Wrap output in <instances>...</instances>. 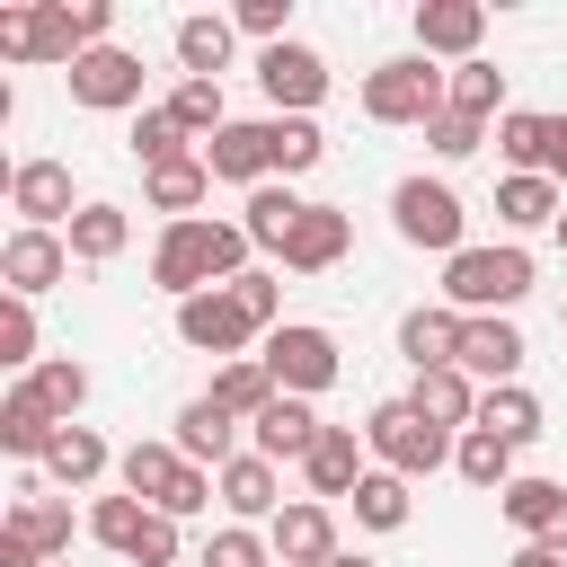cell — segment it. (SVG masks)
Wrapping results in <instances>:
<instances>
[{"label": "cell", "instance_id": "cell-1", "mask_svg": "<svg viewBox=\"0 0 567 567\" xmlns=\"http://www.w3.org/2000/svg\"><path fill=\"white\" fill-rule=\"evenodd\" d=\"M248 230L239 221H168L159 230V248H151V284L168 292V301H195V292H221V284H239L248 275Z\"/></svg>", "mask_w": 567, "mask_h": 567}, {"label": "cell", "instance_id": "cell-2", "mask_svg": "<svg viewBox=\"0 0 567 567\" xmlns=\"http://www.w3.org/2000/svg\"><path fill=\"white\" fill-rule=\"evenodd\" d=\"M532 292V257L505 239V248H461V257H443V310H461V319H505L514 301Z\"/></svg>", "mask_w": 567, "mask_h": 567}, {"label": "cell", "instance_id": "cell-3", "mask_svg": "<svg viewBox=\"0 0 567 567\" xmlns=\"http://www.w3.org/2000/svg\"><path fill=\"white\" fill-rule=\"evenodd\" d=\"M115 478H124V496H142V505H159L168 523H186V514H204L221 487H213V470H195L177 443H124L115 452Z\"/></svg>", "mask_w": 567, "mask_h": 567}, {"label": "cell", "instance_id": "cell-4", "mask_svg": "<svg viewBox=\"0 0 567 567\" xmlns=\"http://www.w3.org/2000/svg\"><path fill=\"white\" fill-rule=\"evenodd\" d=\"M452 443H461V434H443V425H434V416H416L408 399H381V408L363 416V452H372L390 478H408V487H416V478H434V470L452 461Z\"/></svg>", "mask_w": 567, "mask_h": 567}, {"label": "cell", "instance_id": "cell-5", "mask_svg": "<svg viewBox=\"0 0 567 567\" xmlns=\"http://www.w3.org/2000/svg\"><path fill=\"white\" fill-rule=\"evenodd\" d=\"M443 106H452V71H434L425 53H399V62H381L363 80V115L372 124H434Z\"/></svg>", "mask_w": 567, "mask_h": 567}, {"label": "cell", "instance_id": "cell-6", "mask_svg": "<svg viewBox=\"0 0 567 567\" xmlns=\"http://www.w3.org/2000/svg\"><path fill=\"white\" fill-rule=\"evenodd\" d=\"M390 221H399V239L408 248H434V257H461L470 239V213H461V195L443 186V177H399L390 186Z\"/></svg>", "mask_w": 567, "mask_h": 567}, {"label": "cell", "instance_id": "cell-7", "mask_svg": "<svg viewBox=\"0 0 567 567\" xmlns=\"http://www.w3.org/2000/svg\"><path fill=\"white\" fill-rule=\"evenodd\" d=\"M80 18L71 0H35V9H0V62H80Z\"/></svg>", "mask_w": 567, "mask_h": 567}, {"label": "cell", "instance_id": "cell-8", "mask_svg": "<svg viewBox=\"0 0 567 567\" xmlns=\"http://www.w3.org/2000/svg\"><path fill=\"white\" fill-rule=\"evenodd\" d=\"M266 372H275V390H292V399H319V390L346 372V354H337V337H328V328H310V319H284V328L266 337Z\"/></svg>", "mask_w": 567, "mask_h": 567}, {"label": "cell", "instance_id": "cell-9", "mask_svg": "<svg viewBox=\"0 0 567 567\" xmlns=\"http://www.w3.org/2000/svg\"><path fill=\"white\" fill-rule=\"evenodd\" d=\"M71 106H89V115H142V53H124V44H97V53H80L71 71Z\"/></svg>", "mask_w": 567, "mask_h": 567}, {"label": "cell", "instance_id": "cell-10", "mask_svg": "<svg viewBox=\"0 0 567 567\" xmlns=\"http://www.w3.org/2000/svg\"><path fill=\"white\" fill-rule=\"evenodd\" d=\"M9 213H18V230H71V221H80L71 168H62V159H18V168H9Z\"/></svg>", "mask_w": 567, "mask_h": 567}, {"label": "cell", "instance_id": "cell-11", "mask_svg": "<svg viewBox=\"0 0 567 567\" xmlns=\"http://www.w3.org/2000/svg\"><path fill=\"white\" fill-rule=\"evenodd\" d=\"M177 337L195 346V354H221V363H239V346L257 337V319L239 310V292L221 284V292H195V301H177Z\"/></svg>", "mask_w": 567, "mask_h": 567}, {"label": "cell", "instance_id": "cell-12", "mask_svg": "<svg viewBox=\"0 0 567 567\" xmlns=\"http://www.w3.org/2000/svg\"><path fill=\"white\" fill-rule=\"evenodd\" d=\"M257 89L275 97V115H310V106L328 97V62H319L310 44H266V53H257Z\"/></svg>", "mask_w": 567, "mask_h": 567}, {"label": "cell", "instance_id": "cell-13", "mask_svg": "<svg viewBox=\"0 0 567 567\" xmlns=\"http://www.w3.org/2000/svg\"><path fill=\"white\" fill-rule=\"evenodd\" d=\"M62 275H71V239H62V230H9V239H0V284H9L18 301L53 292Z\"/></svg>", "mask_w": 567, "mask_h": 567}, {"label": "cell", "instance_id": "cell-14", "mask_svg": "<svg viewBox=\"0 0 567 567\" xmlns=\"http://www.w3.org/2000/svg\"><path fill=\"white\" fill-rule=\"evenodd\" d=\"M266 540H275V567H328L337 558V514L319 496H301V505H284L266 523Z\"/></svg>", "mask_w": 567, "mask_h": 567}, {"label": "cell", "instance_id": "cell-15", "mask_svg": "<svg viewBox=\"0 0 567 567\" xmlns=\"http://www.w3.org/2000/svg\"><path fill=\"white\" fill-rule=\"evenodd\" d=\"M496 505H505V523H514L532 549H558V558H567V487H558V478H514Z\"/></svg>", "mask_w": 567, "mask_h": 567}, {"label": "cell", "instance_id": "cell-16", "mask_svg": "<svg viewBox=\"0 0 567 567\" xmlns=\"http://www.w3.org/2000/svg\"><path fill=\"white\" fill-rule=\"evenodd\" d=\"M478 35H487V9L478 0H416V53H452V62H478Z\"/></svg>", "mask_w": 567, "mask_h": 567}, {"label": "cell", "instance_id": "cell-17", "mask_svg": "<svg viewBox=\"0 0 567 567\" xmlns=\"http://www.w3.org/2000/svg\"><path fill=\"white\" fill-rule=\"evenodd\" d=\"M461 372L478 390H505L523 372V328L514 319H461Z\"/></svg>", "mask_w": 567, "mask_h": 567}, {"label": "cell", "instance_id": "cell-18", "mask_svg": "<svg viewBox=\"0 0 567 567\" xmlns=\"http://www.w3.org/2000/svg\"><path fill=\"white\" fill-rule=\"evenodd\" d=\"M168 443H177L195 470H230V461H239V416H230V408H213V399H186Z\"/></svg>", "mask_w": 567, "mask_h": 567}, {"label": "cell", "instance_id": "cell-19", "mask_svg": "<svg viewBox=\"0 0 567 567\" xmlns=\"http://www.w3.org/2000/svg\"><path fill=\"white\" fill-rule=\"evenodd\" d=\"M319 434H328V425H319V416H310V399H292V390H284V399L248 425L257 461H310V452H319Z\"/></svg>", "mask_w": 567, "mask_h": 567}, {"label": "cell", "instance_id": "cell-20", "mask_svg": "<svg viewBox=\"0 0 567 567\" xmlns=\"http://www.w3.org/2000/svg\"><path fill=\"white\" fill-rule=\"evenodd\" d=\"M44 487H53L44 470H35V478H18V505H9V532H27V540L44 549V567H53V558H71V505H62V496H44Z\"/></svg>", "mask_w": 567, "mask_h": 567}, {"label": "cell", "instance_id": "cell-21", "mask_svg": "<svg viewBox=\"0 0 567 567\" xmlns=\"http://www.w3.org/2000/svg\"><path fill=\"white\" fill-rule=\"evenodd\" d=\"M204 168L221 177V186H266V168H275V151H266V124H221L213 142H204Z\"/></svg>", "mask_w": 567, "mask_h": 567}, {"label": "cell", "instance_id": "cell-22", "mask_svg": "<svg viewBox=\"0 0 567 567\" xmlns=\"http://www.w3.org/2000/svg\"><path fill=\"white\" fill-rule=\"evenodd\" d=\"M346 248H354V221H346L337 204H310V213H301V230L284 239V266H292V275H328Z\"/></svg>", "mask_w": 567, "mask_h": 567}, {"label": "cell", "instance_id": "cell-23", "mask_svg": "<svg viewBox=\"0 0 567 567\" xmlns=\"http://www.w3.org/2000/svg\"><path fill=\"white\" fill-rule=\"evenodd\" d=\"M408 408H416V416H434L443 434H470V425H478V381H470L461 363H443V372H416Z\"/></svg>", "mask_w": 567, "mask_h": 567}, {"label": "cell", "instance_id": "cell-24", "mask_svg": "<svg viewBox=\"0 0 567 567\" xmlns=\"http://www.w3.org/2000/svg\"><path fill=\"white\" fill-rule=\"evenodd\" d=\"M301 478H310V496H319V505H328V496H354V487L372 478V470H363V434H354V425H328V434H319V452L301 461Z\"/></svg>", "mask_w": 567, "mask_h": 567}, {"label": "cell", "instance_id": "cell-25", "mask_svg": "<svg viewBox=\"0 0 567 567\" xmlns=\"http://www.w3.org/2000/svg\"><path fill=\"white\" fill-rule=\"evenodd\" d=\"M53 434H62V416H53V408H44V399H35L27 381H18V390L0 399V452H18V461H35V470H44Z\"/></svg>", "mask_w": 567, "mask_h": 567}, {"label": "cell", "instance_id": "cell-26", "mask_svg": "<svg viewBox=\"0 0 567 567\" xmlns=\"http://www.w3.org/2000/svg\"><path fill=\"white\" fill-rule=\"evenodd\" d=\"M106 470H115V452H106L97 425H62L53 452H44V478H53V487H97Z\"/></svg>", "mask_w": 567, "mask_h": 567}, {"label": "cell", "instance_id": "cell-27", "mask_svg": "<svg viewBox=\"0 0 567 567\" xmlns=\"http://www.w3.org/2000/svg\"><path fill=\"white\" fill-rule=\"evenodd\" d=\"M230 44H239V27H230L221 9H213V18H204V9L177 18V62H186V80H221V71H230Z\"/></svg>", "mask_w": 567, "mask_h": 567}, {"label": "cell", "instance_id": "cell-28", "mask_svg": "<svg viewBox=\"0 0 567 567\" xmlns=\"http://www.w3.org/2000/svg\"><path fill=\"white\" fill-rule=\"evenodd\" d=\"M142 195H151V213H168V221H195V204L213 195V168H204V151H195V159H168V168H142Z\"/></svg>", "mask_w": 567, "mask_h": 567}, {"label": "cell", "instance_id": "cell-29", "mask_svg": "<svg viewBox=\"0 0 567 567\" xmlns=\"http://www.w3.org/2000/svg\"><path fill=\"white\" fill-rule=\"evenodd\" d=\"M399 354H408L416 372L461 363V310H408V319H399Z\"/></svg>", "mask_w": 567, "mask_h": 567}, {"label": "cell", "instance_id": "cell-30", "mask_svg": "<svg viewBox=\"0 0 567 567\" xmlns=\"http://www.w3.org/2000/svg\"><path fill=\"white\" fill-rule=\"evenodd\" d=\"M204 399L257 425V416H266V408H275L284 390H275V372H266V354H239V363H221V372H213V390H204Z\"/></svg>", "mask_w": 567, "mask_h": 567}, {"label": "cell", "instance_id": "cell-31", "mask_svg": "<svg viewBox=\"0 0 567 567\" xmlns=\"http://www.w3.org/2000/svg\"><path fill=\"white\" fill-rule=\"evenodd\" d=\"M478 434H496V443H540L549 425H540V399L523 390V381H505V390H478Z\"/></svg>", "mask_w": 567, "mask_h": 567}, {"label": "cell", "instance_id": "cell-32", "mask_svg": "<svg viewBox=\"0 0 567 567\" xmlns=\"http://www.w3.org/2000/svg\"><path fill=\"white\" fill-rule=\"evenodd\" d=\"M558 213H567V186L558 177H505L496 186V221L505 230H540V221L558 230Z\"/></svg>", "mask_w": 567, "mask_h": 567}, {"label": "cell", "instance_id": "cell-33", "mask_svg": "<svg viewBox=\"0 0 567 567\" xmlns=\"http://www.w3.org/2000/svg\"><path fill=\"white\" fill-rule=\"evenodd\" d=\"M62 239H71V257H80V266H115V257H124V239H133V213H124V204H80V221H71Z\"/></svg>", "mask_w": 567, "mask_h": 567}, {"label": "cell", "instance_id": "cell-34", "mask_svg": "<svg viewBox=\"0 0 567 567\" xmlns=\"http://www.w3.org/2000/svg\"><path fill=\"white\" fill-rule=\"evenodd\" d=\"M213 487H221V505H230L239 523H257V514H284V496H275V461H257V452H239L230 470H213Z\"/></svg>", "mask_w": 567, "mask_h": 567}, {"label": "cell", "instance_id": "cell-35", "mask_svg": "<svg viewBox=\"0 0 567 567\" xmlns=\"http://www.w3.org/2000/svg\"><path fill=\"white\" fill-rule=\"evenodd\" d=\"M452 115L505 124V115H514V106H505V71H496V62H452Z\"/></svg>", "mask_w": 567, "mask_h": 567}, {"label": "cell", "instance_id": "cell-36", "mask_svg": "<svg viewBox=\"0 0 567 567\" xmlns=\"http://www.w3.org/2000/svg\"><path fill=\"white\" fill-rule=\"evenodd\" d=\"M301 213H310V204H301L292 186H275V177H266V186L248 195V221H239V230H248L257 248H275V257H284V239L301 230Z\"/></svg>", "mask_w": 567, "mask_h": 567}, {"label": "cell", "instance_id": "cell-37", "mask_svg": "<svg viewBox=\"0 0 567 567\" xmlns=\"http://www.w3.org/2000/svg\"><path fill=\"white\" fill-rule=\"evenodd\" d=\"M151 514H159V505H142V496H97V505H89V540L115 549V558H133L142 532H151Z\"/></svg>", "mask_w": 567, "mask_h": 567}, {"label": "cell", "instance_id": "cell-38", "mask_svg": "<svg viewBox=\"0 0 567 567\" xmlns=\"http://www.w3.org/2000/svg\"><path fill=\"white\" fill-rule=\"evenodd\" d=\"M496 151L514 159V177H549V115H532V106H514V115L496 124Z\"/></svg>", "mask_w": 567, "mask_h": 567}, {"label": "cell", "instance_id": "cell-39", "mask_svg": "<svg viewBox=\"0 0 567 567\" xmlns=\"http://www.w3.org/2000/svg\"><path fill=\"white\" fill-rule=\"evenodd\" d=\"M266 151H275V168H284V177H301V168H319V159H328V133H319L310 115H266Z\"/></svg>", "mask_w": 567, "mask_h": 567}, {"label": "cell", "instance_id": "cell-40", "mask_svg": "<svg viewBox=\"0 0 567 567\" xmlns=\"http://www.w3.org/2000/svg\"><path fill=\"white\" fill-rule=\"evenodd\" d=\"M452 470H461L470 487H496V496H505V487H514V443H496V434L470 425V434L452 443Z\"/></svg>", "mask_w": 567, "mask_h": 567}, {"label": "cell", "instance_id": "cell-41", "mask_svg": "<svg viewBox=\"0 0 567 567\" xmlns=\"http://www.w3.org/2000/svg\"><path fill=\"white\" fill-rule=\"evenodd\" d=\"M186 142H195V133H186V124H177L168 106H142V115H133V159H142V168H168V159H195Z\"/></svg>", "mask_w": 567, "mask_h": 567}, {"label": "cell", "instance_id": "cell-42", "mask_svg": "<svg viewBox=\"0 0 567 567\" xmlns=\"http://www.w3.org/2000/svg\"><path fill=\"white\" fill-rule=\"evenodd\" d=\"M27 390H35V399H44V408H53L62 425H80V399H89V372H80L71 354H53V363H35V372H27Z\"/></svg>", "mask_w": 567, "mask_h": 567}, {"label": "cell", "instance_id": "cell-43", "mask_svg": "<svg viewBox=\"0 0 567 567\" xmlns=\"http://www.w3.org/2000/svg\"><path fill=\"white\" fill-rule=\"evenodd\" d=\"M168 115H177L195 142H213V133L230 124V115H221V80H177V89H168Z\"/></svg>", "mask_w": 567, "mask_h": 567}, {"label": "cell", "instance_id": "cell-44", "mask_svg": "<svg viewBox=\"0 0 567 567\" xmlns=\"http://www.w3.org/2000/svg\"><path fill=\"white\" fill-rule=\"evenodd\" d=\"M354 523H363V532H399V523H408V478L372 470V478L354 487Z\"/></svg>", "mask_w": 567, "mask_h": 567}, {"label": "cell", "instance_id": "cell-45", "mask_svg": "<svg viewBox=\"0 0 567 567\" xmlns=\"http://www.w3.org/2000/svg\"><path fill=\"white\" fill-rule=\"evenodd\" d=\"M195 567H275V540H257L248 523H230V532H213L204 540V558Z\"/></svg>", "mask_w": 567, "mask_h": 567}, {"label": "cell", "instance_id": "cell-46", "mask_svg": "<svg viewBox=\"0 0 567 567\" xmlns=\"http://www.w3.org/2000/svg\"><path fill=\"white\" fill-rule=\"evenodd\" d=\"M0 363H18V372H35V363H44V354H35V310H27L18 292L0 301Z\"/></svg>", "mask_w": 567, "mask_h": 567}, {"label": "cell", "instance_id": "cell-47", "mask_svg": "<svg viewBox=\"0 0 567 567\" xmlns=\"http://www.w3.org/2000/svg\"><path fill=\"white\" fill-rule=\"evenodd\" d=\"M230 292H239V310H248V319H257V328H266V337H275V328H284V284H275V275H266V266H248V275H239V284H230Z\"/></svg>", "mask_w": 567, "mask_h": 567}, {"label": "cell", "instance_id": "cell-48", "mask_svg": "<svg viewBox=\"0 0 567 567\" xmlns=\"http://www.w3.org/2000/svg\"><path fill=\"white\" fill-rule=\"evenodd\" d=\"M230 27H239V35H257V44H292V35H284V27H292V0H239V9H230Z\"/></svg>", "mask_w": 567, "mask_h": 567}, {"label": "cell", "instance_id": "cell-49", "mask_svg": "<svg viewBox=\"0 0 567 567\" xmlns=\"http://www.w3.org/2000/svg\"><path fill=\"white\" fill-rule=\"evenodd\" d=\"M478 142H487V124H470V115H452V106L425 124V151H434V159H470Z\"/></svg>", "mask_w": 567, "mask_h": 567}, {"label": "cell", "instance_id": "cell-50", "mask_svg": "<svg viewBox=\"0 0 567 567\" xmlns=\"http://www.w3.org/2000/svg\"><path fill=\"white\" fill-rule=\"evenodd\" d=\"M133 567H177V523H168V514H151V532H142Z\"/></svg>", "mask_w": 567, "mask_h": 567}, {"label": "cell", "instance_id": "cell-51", "mask_svg": "<svg viewBox=\"0 0 567 567\" xmlns=\"http://www.w3.org/2000/svg\"><path fill=\"white\" fill-rule=\"evenodd\" d=\"M549 177L567 186V115H549Z\"/></svg>", "mask_w": 567, "mask_h": 567}, {"label": "cell", "instance_id": "cell-52", "mask_svg": "<svg viewBox=\"0 0 567 567\" xmlns=\"http://www.w3.org/2000/svg\"><path fill=\"white\" fill-rule=\"evenodd\" d=\"M505 567H567V558H558V549H532V540H523V549H514Z\"/></svg>", "mask_w": 567, "mask_h": 567}, {"label": "cell", "instance_id": "cell-53", "mask_svg": "<svg viewBox=\"0 0 567 567\" xmlns=\"http://www.w3.org/2000/svg\"><path fill=\"white\" fill-rule=\"evenodd\" d=\"M328 567H381V558H363V549H337V558H328Z\"/></svg>", "mask_w": 567, "mask_h": 567}, {"label": "cell", "instance_id": "cell-54", "mask_svg": "<svg viewBox=\"0 0 567 567\" xmlns=\"http://www.w3.org/2000/svg\"><path fill=\"white\" fill-rule=\"evenodd\" d=\"M558 248H567V213H558Z\"/></svg>", "mask_w": 567, "mask_h": 567}, {"label": "cell", "instance_id": "cell-55", "mask_svg": "<svg viewBox=\"0 0 567 567\" xmlns=\"http://www.w3.org/2000/svg\"><path fill=\"white\" fill-rule=\"evenodd\" d=\"M53 567H71V558H53Z\"/></svg>", "mask_w": 567, "mask_h": 567}, {"label": "cell", "instance_id": "cell-56", "mask_svg": "<svg viewBox=\"0 0 567 567\" xmlns=\"http://www.w3.org/2000/svg\"><path fill=\"white\" fill-rule=\"evenodd\" d=\"M558 319H567V310H558Z\"/></svg>", "mask_w": 567, "mask_h": 567}]
</instances>
